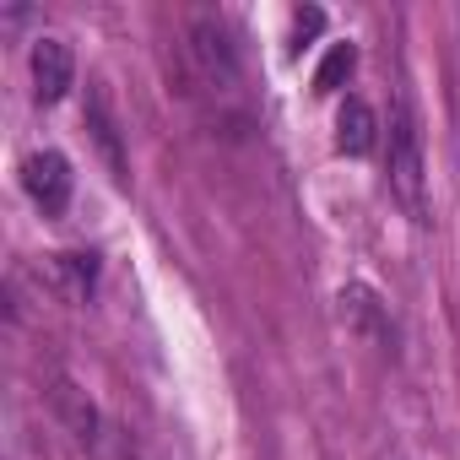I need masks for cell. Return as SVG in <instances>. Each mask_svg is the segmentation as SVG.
<instances>
[{"label":"cell","instance_id":"obj_1","mask_svg":"<svg viewBox=\"0 0 460 460\" xmlns=\"http://www.w3.org/2000/svg\"><path fill=\"white\" fill-rule=\"evenodd\" d=\"M184 55H190V76H195L211 98H234V93H239L244 66H239V44H234V33H227L222 17L200 12V17L190 22V44H184Z\"/></svg>","mask_w":460,"mask_h":460},{"label":"cell","instance_id":"obj_2","mask_svg":"<svg viewBox=\"0 0 460 460\" xmlns=\"http://www.w3.org/2000/svg\"><path fill=\"white\" fill-rule=\"evenodd\" d=\"M390 195L411 222H428V168H422V136L406 103L390 114Z\"/></svg>","mask_w":460,"mask_h":460},{"label":"cell","instance_id":"obj_3","mask_svg":"<svg viewBox=\"0 0 460 460\" xmlns=\"http://www.w3.org/2000/svg\"><path fill=\"white\" fill-rule=\"evenodd\" d=\"M22 190L33 195V206H39L44 217H60V211L71 206V163H66L55 146L33 152V157L22 163Z\"/></svg>","mask_w":460,"mask_h":460},{"label":"cell","instance_id":"obj_4","mask_svg":"<svg viewBox=\"0 0 460 460\" xmlns=\"http://www.w3.org/2000/svg\"><path fill=\"white\" fill-rule=\"evenodd\" d=\"M341 320H347L368 347L395 352V325H390V309L379 304V293H374V288H363V282L341 288Z\"/></svg>","mask_w":460,"mask_h":460},{"label":"cell","instance_id":"obj_5","mask_svg":"<svg viewBox=\"0 0 460 460\" xmlns=\"http://www.w3.org/2000/svg\"><path fill=\"white\" fill-rule=\"evenodd\" d=\"M76 82V55L66 39H39L33 44V98L39 103H60Z\"/></svg>","mask_w":460,"mask_h":460},{"label":"cell","instance_id":"obj_6","mask_svg":"<svg viewBox=\"0 0 460 460\" xmlns=\"http://www.w3.org/2000/svg\"><path fill=\"white\" fill-rule=\"evenodd\" d=\"M336 146H341L347 157H368V152L379 146V114H374L363 98H347V103L336 109Z\"/></svg>","mask_w":460,"mask_h":460},{"label":"cell","instance_id":"obj_7","mask_svg":"<svg viewBox=\"0 0 460 460\" xmlns=\"http://www.w3.org/2000/svg\"><path fill=\"white\" fill-rule=\"evenodd\" d=\"M49 277H55L60 298L87 304L93 288H98V255H82V250H71V255H49Z\"/></svg>","mask_w":460,"mask_h":460},{"label":"cell","instance_id":"obj_8","mask_svg":"<svg viewBox=\"0 0 460 460\" xmlns=\"http://www.w3.org/2000/svg\"><path fill=\"white\" fill-rule=\"evenodd\" d=\"M87 130H93V141H98V152L109 157V168H114V179L125 184V152H119V130H114V114H109V103H103V93H98V87L87 93Z\"/></svg>","mask_w":460,"mask_h":460},{"label":"cell","instance_id":"obj_9","mask_svg":"<svg viewBox=\"0 0 460 460\" xmlns=\"http://www.w3.org/2000/svg\"><path fill=\"white\" fill-rule=\"evenodd\" d=\"M55 411L66 417V428H71L82 444H98V411H93V401H87L71 379H60V385H55Z\"/></svg>","mask_w":460,"mask_h":460},{"label":"cell","instance_id":"obj_10","mask_svg":"<svg viewBox=\"0 0 460 460\" xmlns=\"http://www.w3.org/2000/svg\"><path fill=\"white\" fill-rule=\"evenodd\" d=\"M352 66H358V49H352V44H331V55H325L320 71H314V93H336V87L352 76Z\"/></svg>","mask_w":460,"mask_h":460},{"label":"cell","instance_id":"obj_11","mask_svg":"<svg viewBox=\"0 0 460 460\" xmlns=\"http://www.w3.org/2000/svg\"><path fill=\"white\" fill-rule=\"evenodd\" d=\"M320 28H325V12H320V6H309V12H298V44H304V39H314Z\"/></svg>","mask_w":460,"mask_h":460},{"label":"cell","instance_id":"obj_12","mask_svg":"<svg viewBox=\"0 0 460 460\" xmlns=\"http://www.w3.org/2000/svg\"><path fill=\"white\" fill-rule=\"evenodd\" d=\"M0 22H6V28L17 33V28H28V22H33V12H28V6H12V12H6V17H0Z\"/></svg>","mask_w":460,"mask_h":460}]
</instances>
